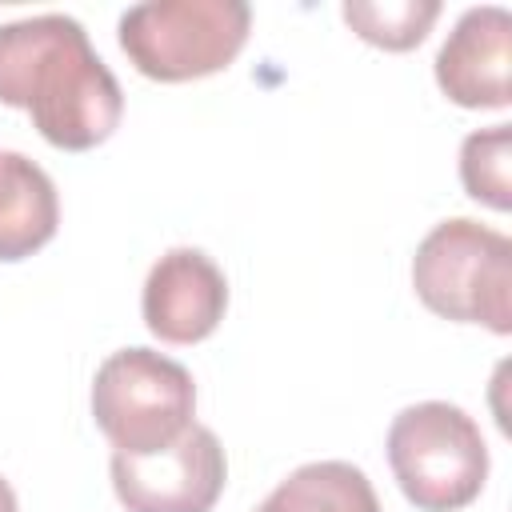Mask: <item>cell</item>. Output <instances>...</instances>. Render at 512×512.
Segmentation results:
<instances>
[{
  "instance_id": "1",
  "label": "cell",
  "mask_w": 512,
  "mask_h": 512,
  "mask_svg": "<svg viewBox=\"0 0 512 512\" xmlns=\"http://www.w3.org/2000/svg\"><path fill=\"white\" fill-rule=\"evenodd\" d=\"M0 104L24 108L36 132L64 152L104 144L124 116L120 80L84 24L64 12L0 24Z\"/></svg>"
},
{
  "instance_id": "2",
  "label": "cell",
  "mask_w": 512,
  "mask_h": 512,
  "mask_svg": "<svg viewBox=\"0 0 512 512\" xmlns=\"http://www.w3.org/2000/svg\"><path fill=\"white\" fill-rule=\"evenodd\" d=\"M412 288L420 304L456 324L512 332V240L480 220H440L412 256Z\"/></svg>"
},
{
  "instance_id": "3",
  "label": "cell",
  "mask_w": 512,
  "mask_h": 512,
  "mask_svg": "<svg viewBox=\"0 0 512 512\" xmlns=\"http://www.w3.org/2000/svg\"><path fill=\"white\" fill-rule=\"evenodd\" d=\"M252 28L244 0H148L120 16V48L140 76L184 84L236 60Z\"/></svg>"
},
{
  "instance_id": "4",
  "label": "cell",
  "mask_w": 512,
  "mask_h": 512,
  "mask_svg": "<svg viewBox=\"0 0 512 512\" xmlns=\"http://www.w3.org/2000/svg\"><path fill=\"white\" fill-rule=\"evenodd\" d=\"M388 464L400 492L420 512H460L488 480L480 424L448 400L412 404L392 420Z\"/></svg>"
},
{
  "instance_id": "5",
  "label": "cell",
  "mask_w": 512,
  "mask_h": 512,
  "mask_svg": "<svg viewBox=\"0 0 512 512\" xmlns=\"http://www.w3.org/2000/svg\"><path fill=\"white\" fill-rule=\"evenodd\" d=\"M192 412V372L172 356L152 348H120L96 368L92 416L116 452L144 456L168 448L192 428Z\"/></svg>"
},
{
  "instance_id": "6",
  "label": "cell",
  "mask_w": 512,
  "mask_h": 512,
  "mask_svg": "<svg viewBox=\"0 0 512 512\" xmlns=\"http://www.w3.org/2000/svg\"><path fill=\"white\" fill-rule=\"evenodd\" d=\"M224 480V448L204 424H192L160 452H112V488L128 512H212Z\"/></svg>"
},
{
  "instance_id": "7",
  "label": "cell",
  "mask_w": 512,
  "mask_h": 512,
  "mask_svg": "<svg viewBox=\"0 0 512 512\" xmlns=\"http://www.w3.org/2000/svg\"><path fill=\"white\" fill-rule=\"evenodd\" d=\"M144 324L164 344H196L212 336L228 308V280L200 248L164 252L144 280Z\"/></svg>"
},
{
  "instance_id": "8",
  "label": "cell",
  "mask_w": 512,
  "mask_h": 512,
  "mask_svg": "<svg viewBox=\"0 0 512 512\" xmlns=\"http://www.w3.org/2000/svg\"><path fill=\"white\" fill-rule=\"evenodd\" d=\"M512 16L500 4L468 8L436 52V84L460 108H508Z\"/></svg>"
},
{
  "instance_id": "9",
  "label": "cell",
  "mask_w": 512,
  "mask_h": 512,
  "mask_svg": "<svg viewBox=\"0 0 512 512\" xmlns=\"http://www.w3.org/2000/svg\"><path fill=\"white\" fill-rule=\"evenodd\" d=\"M60 224V196L52 176L20 156L0 152V260H24L56 236Z\"/></svg>"
},
{
  "instance_id": "10",
  "label": "cell",
  "mask_w": 512,
  "mask_h": 512,
  "mask_svg": "<svg viewBox=\"0 0 512 512\" xmlns=\"http://www.w3.org/2000/svg\"><path fill=\"white\" fill-rule=\"evenodd\" d=\"M256 512H380V500L356 464L312 460L280 480Z\"/></svg>"
},
{
  "instance_id": "11",
  "label": "cell",
  "mask_w": 512,
  "mask_h": 512,
  "mask_svg": "<svg viewBox=\"0 0 512 512\" xmlns=\"http://www.w3.org/2000/svg\"><path fill=\"white\" fill-rule=\"evenodd\" d=\"M436 16L440 0H344L348 28L384 52L416 48L436 24Z\"/></svg>"
},
{
  "instance_id": "12",
  "label": "cell",
  "mask_w": 512,
  "mask_h": 512,
  "mask_svg": "<svg viewBox=\"0 0 512 512\" xmlns=\"http://www.w3.org/2000/svg\"><path fill=\"white\" fill-rule=\"evenodd\" d=\"M464 192L496 212L512 208V124H492L468 132L460 144Z\"/></svg>"
},
{
  "instance_id": "13",
  "label": "cell",
  "mask_w": 512,
  "mask_h": 512,
  "mask_svg": "<svg viewBox=\"0 0 512 512\" xmlns=\"http://www.w3.org/2000/svg\"><path fill=\"white\" fill-rule=\"evenodd\" d=\"M0 512H20L16 508V492H12V484L0 476Z\"/></svg>"
}]
</instances>
